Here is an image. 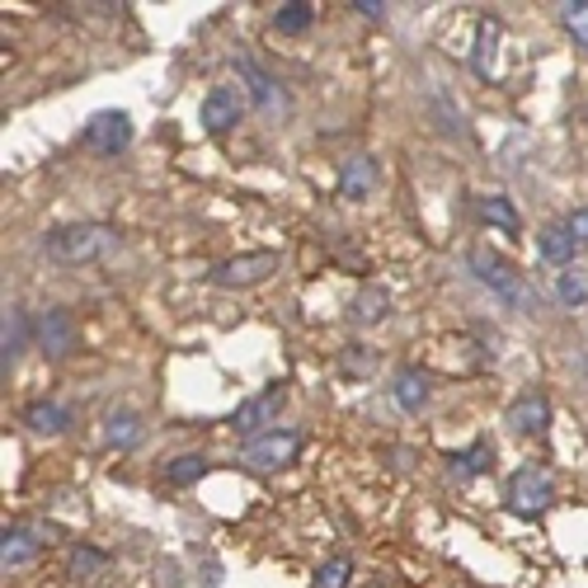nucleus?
<instances>
[{
    "mask_svg": "<svg viewBox=\"0 0 588 588\" xmlns=\"http://www.w3.org/2000/svg\"><path fill=\"white\" fill-rule=\"evenodd\" d=\"M113 246H118V236H113V226H104V222H76V226H62V232H52L42 240L48 260H57V264H90L99 254H109Z\"/></svg>",
    "mask_w": 588,
    "mask_h": 588,
    "instance_id": "f257e3e1",
    "label": "nucleus"
},
{
    "mask_svg": "<svg viewBox=\"0 0 588 588\" xmlns=\"http://www.w3.org/2000/svg\"><path fill=\"white\" fill-rule=\"evenodd\" d=\"M471 268H476V278H480L485 288H490L499 301H509L513 311H527V315L537 311V292L518 278V268H513V264L495 260L490 250H476V254H471Z\"/></svg>",
    "mask_w": 588,
    "mask_h": 588,
    "instance_id": "f03ea898",
    "label": "nucleus"
},
{
    "mask_svg": "<svg viewBox=\"0 0 588 588\" xmlns=\"http://www.w3.org/2000/svg\"><path fill=\"white\" fill-rule=\"evenodd\" d=\"M555 504V480L547 466L527 462L509 476V509L518 513V518H537V513H547Z\"/></svg>",
    "mask_w": 588,
    "mask_h": 588,
    "instance_id": "7ed1b4c3",
    "label": "nucleus"
},
{
    "mask_svg": "<svg viewBox=\"0 0 588 588\" xmlns=\"http://www.w3.org/2000/svg\"><path fill=\"white\" fill-rule=\"evenodd\" d=\"M301 442H306V438H301L297 428H264L260 438H250V442H246L240 462H246L250 471H283V466H292V462H297Z\"/></svg>",
    "mask_w": 588,
    "mask_h": 588,
    "instance_id": "20e7f679",
    "label": "nucleus"
},
{
    "mask_svg": "<svg viewBox=\"0 0 588 588\" xmlns=\"http://www.w3.org/2000/svg\"><path fill=\"white\" fill-rule=\"evenodd\" d=\"M278 264H283L278 250L236 254V260H222L212 268V283H217V288H254V283H264L268 274H278Z\"/></svg>",
    "mask_w": 588,
    "mask_h": 588,
    "instance_id": "39448f33",
    "label": "nucleus"
},
{
    "mask_svg": "<svg viewBox=\"0 0 588 588\" xmlns=\"http://www.w3.org/2000/svg\"><path fill=\"white\" fill-rule=\"evenodd\" d=\"M80 141H85V151H95V155H123V147L133 141V118H127L123 109H104L85 123Z\"/></svg>",
    "mask_w": 588,
    "mask_h": 588,
    "instance_id": "423d86ee",
    "label": "nucleus"
},
{
    "mask_svg": "<svg viewBox=\"0 0 588 588\" xmlns=\"http://www.w3.org/2000/svg\"><path fill=\"white\" fill-rule=\"evenodd\" d=\"M34 335H38V349L48 353L52 363H57V358L76 353V339H80L76 335V315H71L66 306H48V311H42L38 325H34Z\"/></svg>",
    "mask_w": 588,
    "mask_h": 588,
    "instance_id": "0eeeda50",
    "label": "nucleus"
},
{
    "mask_svg": "<svg viewBox=\"0 0 588 588\" xmlns=\"http://www.w3.org/2000/svg\"><path fill=\"white\" fill-rule=\"evenodd\" d=\"M42 541H52L42 527L34 523H14L5 527V537H0V565L5 570H24V565H34L38 561V551H42Z\"/></svg>",
    "mask_w": 588,
    "mask_h": 588,
    "instance_id": "6e6552de",
    "label": "nucleus"
},
{
    "mask_svg": "<svg viewBox=\"0 0 588 588\" xmlns=\"http://www.w3.org/2000/svg\"><path fill=\"white\" fill-rule=\"evenodd\" d=\"M240 113H246V95H240V85H217V90L203 99L198 123H203L208 133H232V127L240 123Z\"/></svg>",
    "mask_w": 588,
    "mask_h": 588,
    "instance_id": "1a4fd4ad",
    "label": "nucleus"
},
{
    "mask_svg": "<svg viewBox=\"0 0 588 588\" xmlns=\"http://www.w3.org/2000/svg\"><path fill=\"white\" fill-rule=\"evenodd\" d=\"M283 400H288V391L274 381L268 391H260V396H250L246 405H240L236 414H232V428L236 434H250V438H260V428L264 424H274V414L283 410Z\"/></svg>",
    "mask_w": 588,
    "mask_h": 588,
    "instance_id": "9d476101",
    "label": "nucleus"
},
{
    "mask_svg": "<svg viewBox=\"0 0 588 588\" xmlns=\"http://www.w3.org/2000/svg\"><path fill=\"white\" fill-rule=\"evenodd\" d=\"M504 420H509L513 434L537 438V434H547V428H551V400L541 396V391H523V396L509 405Z\"/></svg>",
    "mask_w": 588,
    "mask_h": 588,
    "instance_id": "9b49d317",
    "label": "nucleus"
},
{
    "mask_svg": "<svg viewBox=\"0 0 588 588\" xmlns=\"http://www.w3.org/2000/svg\"><path fill=\"white\" fill-rule=\"evenodd\" d=\"M377 184H381V170L372 155H349L339 170V198H349V203H363V198L377 193Z\"/></svg>",
    "mask_w": 588,
    "mask_h": 588,
    "instance_id": "f8f14e48",
    "label": "nucleus"
},
{
    "mask_svg": "<svg viewBox=\"0 0 588 588\" xmlns=\"http://www.w3.org/2000/svg\"><path fill=\"white\" fill-rule=\"evenodd\" d=\"M499 42H504V24H499L495 14H485L476 24V52H471V66H476L485 80L499 71Z\"/></svg>",
    "mask_w": 588,
    "mask_h": 588,
    "instance_id": "ddd939ff",
    "label": "nucleus"
},
{
    "mask_svg": "<svg viewBox=\"0 0 588 588\" xmlns=\"http://www.w3.org/2000/svg\"><path fill=\"white\" fill-rule=\"evenodd\" d=\"M28 329H34V325H28V311L10 306L5 311V325H0V367H5V372L20 363V353L28 349Z\"/></svg>",
    "mask_w": 588,
    "mask_h": 588,
    "instance_id": "4468645a",
    "label": "nucleus"
},
{
    "mask_svg": "<svg viewBox=\"0 0 588 588\" xmlns=\"http://www.w3.org/2000/svg\"><path fill=\"white\" fill-rule=\"evenodd\" d=\"M349 315H353V325H363V329H372V325H381L386 315H391V292L386 288H377V283H367L363 292L353 297V306H349Z\"/></svg>",
    "mask_w": 588,
    "mask_h": 588,
    "instance_id": "2eb2a0df",
    "label": "nucleus"
},
{
    "mask_svg": "<svg viewBox=\"0 0 588 588\" xmlns=\"http://www.w3.org/2000/svg\"><path fill=\"white\" fill-rule=\"evenodd\" d=\"M391 396H396V405L405 410V414H420V410L428 405V377H424L420 367H400Z\"/></svg>",
    "mask_w": 588,
    "mask_h": 588,
    "instance_id": "dca6fc26",
    "label": "nucleus"
},
{
    "mask_svg": "<svg viewBox=\"0 0 588 588\" xmlns=\"http://www.w3.org/2000/svg\"><path fill=\"white\" fill-rule=\"evenodd\" d=\"M24 424L34 428V434L57 438V434H66V428H71V414L57 405V400H34V405L24 410Z\"/></svg>",
    "mask_w": 588,
    "mask_h": 588,
    "instance_id": "f3484780",
    "label": "nucleus"
},
{
    "mask_svg": "<svg viewBox=\"0 0 588 588\" xmlns=\"http://www.w3.org/2000/svg\"><path fill=\"white\" fill-rule=\"evenodd\" d=\"M104 442H109V448H137V442H141V420H137V410H109V420H104Z\"/></svg>",
    "mask_w": 588,
    "mask_h": 588,
    "instance_id": "a211bd4d",
    "label": "nucleus"
},
{
    "mask_svg": "<svg viewBox=\"0 0 588 588\" xmlns=\"http://www.w3.org/2000/svg\"><path fill=\"white\" fill-rule=\"evenodd\" d=\"M537 254H541L547 264H570V260L579 254V246H575V236H570L565 222H561V226H547V232L537 236Z\"/></svg>",
    "mask_w": 588,
    "mask_h": 588,
    "instance_id": "6ab92c4d",
    "label": "nucleus"
},
{
    "mask_svg": "<svg viewBox=\"0 0 588 588\" xmlns=\"http://www.w3.org/2000/svg\"><path fill=\"white\" fill-rule=\"evenodd\" d=\"M448 471H452V480H476V476H485V471H490V448H485V442H471L466 452H452L448 456Z\"/></svg>",
    "mask_w": 588,
    "mask_h": 588,
    "instance_id": "aec40b11",
    "label": "nucleus"
},
{
    "mask_svg": "<svg viewBox=\"0 0 588 588\" xmlns=\"http://www.w3.org/2000/svg\"><path fill=\"white\" fill-rule=\"evenodd\" d=\"M109 570V555L99 551V547H71V555H66V575L71 579H80V584H90V579H99Z\"/></svg>",
    "mask_w": 588,
    "mask_h": 588,
    "instance_id": "412c9836",
    "label": "nucleus"
},
{
    "mask_svg": "<svg viewBox=\"0 0 588 588\" xmlns=\"http://www.w3.org/2000/svg\"><path fill=\"white\" fill-rule=\"evenodd\" d=\"M236 71H240V76H246V80H250V95H254V104H260L264 113H274V109L283 104V99H278V85H274V80H268V76H264V71H260V66H254V62H250V57H240V62H236Z\"/></svg>",
    "mask_w": 588,
    "mask_h": 588,
    "instance_id": "4be33fe9",
    "label": "nucleus"
},
{
    "mask_svg": "<svg viewBox=\"0 0 588 588\" xmlns=\"http://www.w3.org/2000/svg\"><path fill=\"white\" fill-rule=\"evenodd\" d=\"M480 217L490 222V226H499L504 236H518V226H523V217H518V208L509 203V198H499V193H490V198H480Z\"/></svg>",
    "mask_w": 588,
    "mask_h": 588,
    "instance_id": "5701e85b",
    "label": "nucleus"
},
{
    "mask_svg": "<svg viewBox=\"0 0 588 588\" xmlns=\"http://www.w3.org/2000/svg\"><path fill=\"white\" fill-rule=\"evenodd\" d=\"M311 24H315V5H306V0H288V5L274 10V28H278V34H306Z\"/></svg>",
    "mask_w": 588,
    "mask_h": 588,
    "instance_id": "b1692460",
    "label": "nucleus"
},
{
    "mask_svg": "<svg viewBox=\"0 0 588 588\" xmlns=\"http://www.w3.org/2000/svg\"><path fill=\"white\" fill-rule=\"evenodd\" d=\"M203 476H208V456H198V452H184V456H175V462L165 466L170 485H198Z\"/></svg>",
    "mask_w": 588,
    "mask_h": 588,
    "instance_id": "393cba45",
    "label": "nucleus"
},
{
    "mask_svg": "<svg viewBox=\"0 0 588 588\" xmlns=\"http://www.w3.org/2000/svg\"><path fill=\"white\" fill-rule=\"evenodd\" d=\"M561 24H565V34L575 38V48L588 52V0H565V5H561Z\"/></svg>",
    "mask_w": 588,
    "mask_h": 588,
    "instance_id": "a878e982",
    "label": "nucleus"
},
{
    "mask_svg": "<svg viewBox=\"0 0 588 588\" xmlns=\"http://www.w3.org/2000/svg\"><path fill=\"white\" fill-rule=\"evenodd\" d=\"M349 575H353V561L349 555H335V561H325L321 570H315L311 588H349Z\"/></svg>",
    "mask_w": 588,
    "mask_h": 588,
    "instance_id": "bb28decb",
    "label": "nucleus"
},
{
    "mask_svg": "<svg viewBox=\"0 0 588 588\" xmlns=\"http://www.w3.org/2000/svg\"><path fill=\"white\" fill-rule=\"evenodd\" d=\"M555 297H561L565 306H584V301H588V283L579 274H561V278H555Z\"/></svg>",
    "mask_w": 588,
    "mask_h": 588,
    "instance_id": "cd10ccee",
    "label": "nucleus"
},
{
    "mask_svg": "<svg viewBox=\"0 0 588 588\" xmlns=\"http://www.w3.org/2000/svg\"><path fill=\"white\" fill-rule=\"evenodd\" d=\"M565 232L575 236V246H579V254H584V250H588V208L570 212V217H565Z\"/></svg>",
    "mask_w": 588,
    "mask_h": 588,
    "instance_id": "c85d7f7f",
    "label": "nucleus"
},
{
    "mask_svg": "<svg viewBox=\"0 0 588 588\" xmlns=\"http://www.w3.org/2000/svg\"><path fill=\"white\" fill-rule=\"evenodd\" d=\"M353 353H343V367L349 372H367L372 367V353H363V343H349Z\"/></svg>",
    "mask_w": 588,
    "mask_h": 588,
    "instance_id": "c756f323",
    "label": "nucleus"
},
{
    "mask_svg": "<svg viewBox=\"0 0 588 588\" xmlns=\"http://www.w3.org/2000/svg\"><path fill=\"white\" fill-rule=\"evenodd\" d=\"M349 10H358V14H363V20H381V14H386L381 0H353Z\"/></svg>",
    "mask_w": 588,
    "mask_h": 588,
    "instance_id": "7c9ffc66",
    "label": "nucleus"
},
{
    "mask_svg": "<svg viewBox=\"0 0 588 588\" xmlns=\"http://www.w3.org/2000/svg\"><path fill=\"white\" fill-rule=\"evenodd\" d=\"M367 588H381V584H367Z\"/></svg>",
    "mask_w": 588,
    "mask_h": 588,
    "instance_id": "2f4dec72",
    "label": "nucleus"
}]
</instances>
